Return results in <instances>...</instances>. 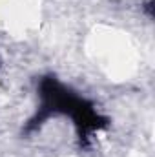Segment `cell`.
I'll return each instance as SVG.
<instances>
[{
  "instance_id": "obj_1",
  "label": "cell",
  "mask_w": 155,
  "mask_h": 157,
  "mask_svg": "<svg viewBox=\"0 0 155 157\" xmlns=\"http://www.w3.org/2000/svg\"><path fill=\"white\" fill-rule=\"evenodd\" d=\"M39 99L40 104L35 115L26 122L24 133L29 135L40 130L46 121L57 115H64L73 121L77 143L80 148H88L91 144V139L97 132L108 130L112 121L97 112L95 104L78 95L77 91L64 82H60L55 75H46L39 82Z\"/></svg>"
}]
</instances>
